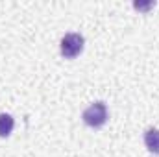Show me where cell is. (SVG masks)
Masks as SVG:
<instances>
[{"label":"cell","instance_id":"6da1fadb","mask_svg":"<svg viewBox=\"0 0 159 157\" xmlns=\"http://www.w3.org/2000/svg\"><path fill=\"white\" fill-rule=\"evenodd\" d=\"M81 117H83V122H85L87 126H91V128H100V126H104L106 120H107V107H106L104 102H94V104H91V105L83 111Z\"/></svg>","mask_w":159,"mask_h":157},{"label":"cell","instance_id":"7a4b0ae2","mask_svg":"<svg viewBox=\"0 0 159 157\" xmlns=\"http://www.w3.org/2000/svg\"><path fill=\"white\" fill-rule=\"evenodd\" d=\"M83 44H85V41H83V37L80 34H67L61 39V54L67 59H72V57L81 54Z\"/></svg>","mask_w":159,"mask_h":157},{"label":"cell","instance_id":"3957f363","mask_svg":"<svg viewBox=\"0 0 159 157\" xmlns=\"http://www.w3.org/2000/svg\"><path fill=\"white\" fill-rule=\"evenodd\" d=\"M144 144H146V148L152 154H157L159 155V129L150 128V129L144 131Z\"/></svg>","mask_w":159,"mask_h":157},{"label":"cell","instance_id":"277c9868","mask_svg":"<svg viewBox=\"0 0 159 157\" xmlns=\"http://www.w3.org/2000/svg\"><path fill=\"white\" fill-rule=\"evenodd\" d=\"M13 126H15V120L11 115L0 113V137H7L13 131Z\"/></svg>","mask_w":159,"mask_h":157},{"label":"cell","instance_id":"5b68a950","mask_svg":"<svg viewBox=\"0 0 159 157\" xmlns=\"http://www.w3.org/2000/svg\"><path fill=\"white\" fill-rule=\"evenodd\" d=\"M133 6H135L137 9H148V7H152V6H154V2H146V4H143V2H135Z\"/></svg>","mask_w":159,"mask_h":157}]
</instances>
